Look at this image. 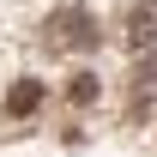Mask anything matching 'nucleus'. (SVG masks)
Wrapping results in <instances>:
<instances>
[{
    "label": "nucleus",
    "instance_id": "obj_2",
    "mask_svg": "<svg viewBox=\"0 0 157 157\" xmlns=\"http://www.w3.org/2000/svg\"><path fill=\"white\" fill-rule=\"evenodd\" d=\"M127 36H133V48H157V0L133 6V18H127Z\"/></svg>",
    "mask_w": 157,
    "mask_h": 157
},
{
    "label": "nucleus",
    "instance_id": "obj_1",
    "mask_svg": "<svg viewBox=\"0 0 157 157\" xmlns=\"http://www.w3.org/2000/svg\"><path fill=\"white\" fill-rule=\"evenodd\" d=\"M91 42H97V24L85 18L78 6H60L48 18V48H91Z\"/></svg>",
    "mask_w": 157,
    "mask_h": 157
},
{
    "label": "nucleus",
    "instance_id": "obj_4",
    "mask_svg": "<svg viewBox=\"0 0 157 157\" xmlns=\"http://www.w3.org/2000/svg\"><path fill=\"white\" fill-rule=\"evenodd\" d=\"M67 97H73L78 109H85V103L97 97V78H91V73H78V78H73V91H67Z\"/></svg>",
    "mask_w": 157,
    "mask_h": 157
},
{
    "label": "nucleus",
    "instance_id": "obj_3",
    "mask_svg": "<svg viewBox=\"0 0 157 157\" xmlns=\"http://www.w3.org/2000/svg\"><path fill=\"white\" fill-rule=\"evenodd\" d=\"M30 109H42V78H18L6 91V115H30Z\"/></svg>",
    "mask_w": 157,
    "mask_h": 157
}]
</instances>
